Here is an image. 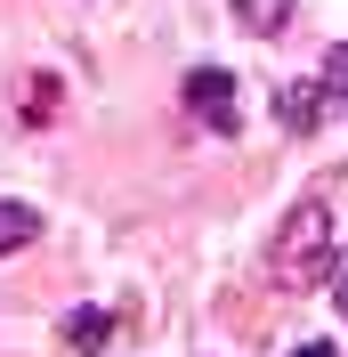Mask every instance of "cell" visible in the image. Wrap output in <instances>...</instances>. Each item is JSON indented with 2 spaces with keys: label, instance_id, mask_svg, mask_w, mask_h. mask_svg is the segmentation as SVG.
I'll list each match as a JSON object with an SVG mask.
<instances>
[{
  "label": "cell",
  "instance_id": "3",
  "mask_svg": "<svg viewBox=\"0 0 348 357\" xmlns=\"http://www.w3.org/2000/svg\"><path fill=\"white\" fill-rule=\"evenodd\" d=\"M33 236H41V211L33 203H0V252H24Z\"/></svg>",
  "mask_w": 348,
  "mask_h": 357
},
{
  "label": "cell",
  "instance_id": "1",
  "mask_svg": "<svg viewBox=\"0 0 348 357\" xmlns=\"http://www.w3.org/2000/svg\"><path fill=\"white\" fill-rule=\"evenodd\" d=\"M324 252H332V211L324 203H300L283 220V236H276V276H308Z\"/></svg>",
  "mask_w": 348,
  "mask_h": 357
},
{
  "label": "cell",
  "instance_id": "2",
  "mask_svg": "<svg viewBox=\"0 0 348 357\" xmlns=\"http://www.w3.org/2000/svg\"><path fill=\"white\" fill-rule=\"evenodd\" d=\"M187 106L211 122V130H235V82L219 66H203V73H187Z\"/></svg>",
  "mask_w": 348,
  "mask_h": 357
},
{
  "label": "cell",
  "instance_id": "4",
  "mask_svg": "<svg viewBox=\"0 0 348 357\" xmlns=\"http://www.w3.org/2000/svg\"><path fill=\"white\" fill-rule=\"evenodd\" d=\"M283 122H292V130H316V122H324V89L292 82V89H283Z\"/></svg>",
  "mask_w": 348,
  "mask_h": 357
},
{
  "label": "cell",
  "instance_id": "6",
  "mask_svg": "<svg viewBox=\"0 0 348 357\" xmlns=\"http://www.w3.org/2000/svg\"><path fill=\"white\" fill-rule=\"evenodd\" d=\"M235 17L251 24V33H283V17H292V0H235Z\"/></svg>",
  "mask_w": 348,
  "mask_h": 357
},
{
  "label": "cell",
  "instance_id": "9",
  "mask_svg": "<svg viewBox=\"0 0 348 357\" xmlns=\"http://www.w3.org/2000/svg\"><path fill=\"white\" fill-rule=\"evenodd\" d=\"M292 357H340V349H332V341H308V349H292Z\"/></svg>",
  "mask_w": 348,
  "mask_h": 357
},
{
  "label": "cell",
  "instance_id": "8",
  "mask_svg": "<svg viewBox=\"0 0 348 357\" xmlns=\"http://www.w3.org/2000/svg\"><path fill=\"white\" fill-rule=\"evenodd\" d=\"M332 301H340V309H348V252H340V260H332Z\"/></svg>",
  "mask_w": 348,
  "mask_h": 357
},
{
  "label": "cell",
  "instance_id": "5",
  "mask_svg": "<svg viewBox=\"0 0 348 357\" xmlns=\"http://www.w3.org/2000/svg\"><path fill=\"white\" fill-rule=\"evenodd\" d=\"M106 333H113V317H106V309H81V317H65V341H73V349H106Z\"/></svg>",
  "mask_w": 348,
  "mask_h": 357
},
{
  "label": "cell",
  "instance_id": "7",
  "mask_svg": "<svg viewBox=\"0 0 348 357\" xmlns=\"http://www.w3.org/2000/svg\"><path fill=\"white\" fill-rule=\"evenodd\" d=\"M324 89H332V98H348V41L324 57Z\"/></svg>",
  "mask_w": 348,
  "mask_h": 357
}]
</instances>
